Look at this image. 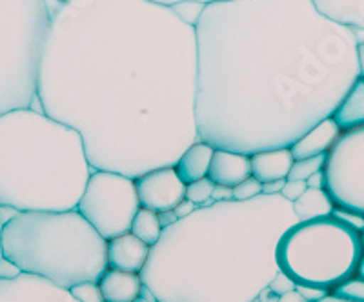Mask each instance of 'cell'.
<instances>
[{"instance_id": "obj_10", "label": "cell", "mask_w": 364, "mask_h": 302, "mask_svg": "<svg viewBox=\"0 0 364 302\" xmlns=\"http://www.w3.org/2000/svg\"><path fill=\"white\" fill-rule=\"evenodd\" d=\"M135 186L141 206L157 213L175 210L186 199L188 184L178 177L173 166L157 168L136 177Z\"/></svg>"}, {"instance_id": "obj_47", "label": "cell", "mask_w": 364, "mask_h": 302, "mask_svg": "<svg viewBox=\"0 0 364 302\" xmlns=\"http://www.w3.org/2000/svg\"><path fill=\"white\" fill-rule=\"evenodd\" d=\"M157 302H161V301H157Z\"/></svg>"}, {"instance_id": "obj_14", "label": "cell", "mask_w": 364, "mask_h": 302, "mask_svg": "<svg viewBox=\"0 0 364 302\" xmlns=\"http://www.w3.org/2000/svg\"><path fill=\"white\" fill-rule=\"evenodd\" d=\"M343 135V129L337 126V122L331 117L321 120L317 126L310 129L304 137L299 139L294 146H291V153H294L295 161L297 158L315 157V155L328 153L339 137Z\"/></svg>"}, {"instance_id": "obj_2", "label": "cell", "mask_w": 364, "mask_h": 302, "mask_svg": "<svg viewBox=\"0 0 364 302\" xmlns=\"http://www.w3.org/2000/svg\"><path fill=\"white\" fill-rule=\"evenodd\" d=\"M197 31V128L217 149L291 148L360 77L357 29L314 0H220Z\"/></svg>"}, {"instance_id": "obj_26", "label": "cell", "mask_w": 364, "mask_h": 302, "mask_svg": "<svg viewBox=\"0 0 364 302\" xmlns=\"http://www.w3.org/2000/svg\"><path fill=\"white\" fill-rule=\"evenodd\" d=\"M259 195H262V183L257 180L253 175L233 188V199L235 200H250Z\"/></svg>"}, {"instance_id": "obj_36", "label": "cell", "mask_w": 364, "mask_h": 302, "mask_svg": "<svg viewBox=\"0 0 364 302\" xmlns=\"http://www.w3.org/2000/svg\"><path fill=\"white\" fill-rule=\"evenodd\" d=\"M159 4H166V6H175V4H182V2H197V4H211V2H220V0H155Z\"/></svg>"}, {"instance_id": "obj_29", "label": "cell", "mask_w": 364, "mask_h": 302, "mask_svg": "<svg viewBox=\"0 0 364 302\" xmlns=\"http://www.w3.org/2000/svg\"><path fill=\"white\" fill-rule=\"evenodd\" d=\"M306 190H308L306 180H288V178H286V184L284 188H282L281 195L284 197V199L290 200V203H295V200H297Z\"/></svg>"}, {"instance_id": "obj_43", "label": "cell", "mask_w": 364, "mask_h": 302, "mask_svg": "<svg viewBox=\"0 0 364 302\" xmlns=\"http://www.w3.org/2000/svg\"><path fill=\"white\" fill-rule=\"evenodd\" d=\"M0 211H2V210H0ZM2 222H4V217L0 215V228H2ZM0 261H2V253H0Z\"/></svg>"}, {"instance_id": "obj_5", "label": "cell", "mask_w": 364, "mask_h": 302, "mask_svg": "<svg viewBox=\"0 0 364 302\" xmlns=\"http://www.w3.org/2000/svg\"><path fill=\"white\" fill-rule=\"evenodd\" d=\"M2 259L71 290L108 271V240L79 210L15 211L0 228Z\"/></svg>"}, {"instance_id": "obj_15", "label": "cell", "mask_w": 364, "mask_h": 302, "mask_svg": "<svg viewBox=\"0 0 364 302\" xmlns=\"http://www.w3.org/2000/svg\"><path fill=\"white\" fill-rule=\"evenodd\" d=\"M250 157H252V175L262 184L286 180L295 162L290 148L268 149V151H259Z\"/></svg>"}, {"instance_id": "obj_6", "label": "cell", "mask_w": 364, "mask_h": 302, "mask_svg": "<svg viewBox=\"0 0 364 302\" xmlns=\"http://www.w3.org/2000/svg\"><path fill=\"white\" fill-rule=\"evenodd\" d=\"M363 253L359 232L323 217L291 226L279 242L277 261L281 271L297 284L331 291L355 275Z\"/></svg>"}, {"instance_id": "obj_9", "label": "cell", "mask_w": 364, "mask_h": 302, "mask_svg": "<svg viewBox=\"0 0 364 302\" xmlns=\"http://www.w3.org/2000/svg\"><path fill=\"white\" fill-rule=\"evenodd\" d=\"M324 173L336 206L364 215V126L343 131L328 151Z\"/></svg>"}, {"instance_id": "obj_22", "label": "cell", "mask_w": 364, "mask_h": 302, "mask_svg": "<svg viewBox=\"0 0 364 302\" xmlns=\"http://www.w3.org/2000/svg\"><path fill=\"white\" fill-rule=\"evenodd\" d=\"M328 153L315 155V157H306V158H297L291 166L290 175H288V180H308L314 173L324 170L326 166Z\"/></svg>"}, {"instance_id": "obj_32", "label": "cell", "mask_w": 364, "mask_h": 302, "mask_svg": "<svg viewBox=\"0 0 364 302\" xmlns=\"http://www.w3.org/2000/svg\"><path fill=\"white\" fill-rule=\"evenodd\" d=\"M233 199V188L223 186V184H215L213 190V200L220 203V200H232Z\"/></svg>"}, {"instance_id": "obj_37", "label": "cell", "mask_w": 364, "mask_h": 302, "mask_svg": "<svg viewBox=\"0 0 364 302\" xmlns=\"http://www.w3.org/2000/svg\"><path fill=\"white\" fill-rule=\"evenodd\" d=\"M279 302H310V301H306V298L302 297V295L295 290V291H288V293L281 295Z\"/></svg>"}, {"instance_id": "obj_27", "label": "cell", "mask_w": 364, "mask_h": 302, "mask_svg": "<svg viewBox=\"0 0 364 302\" xmlns=\"http://www.w3.org/2000/svg\"><path fill=\"white\" fill-rule=\"evenodd\" d=\"M331 217L337 220H341V222H344L346 226H350V228H353L355 232H359V233L364 232V215L363 213H357V211L344 210V207L336 206V210H333Z\"/></svg>"}, {"instance_id": "obj_21", "label": "cell", "mask_w": 364, "mask_h": 302, "mask_svg": "<svg viewBox=\"0 0 364 302\" xmlns=\"http://www.w3.org/2000/svg\"><path fill=\"white\" fill-rule=\"evenodd\" d=\"M132 233L141 240H144L148 246L157 244L162 235V226L157 211L146 210V207H141L136 211L132 224Z\"/></svg>"}, {"instance_id": "obj_12", "label": "cell", "mask_w": 364, "mask_h": 302, "mask_svg": "<svg viewBox=\"0 0 364 302\" xmlns=\"http://www.w3.org/2000/svg\"><path fill=\"white\" fill-rule=\"evenodd\" d=\"M149 252H151V246L146 244L144 240L135 237L132 232L115 237V239L108 240L109 268L141 274L148 262Z\"/></svg>"}, {"instance_id": "obj_39", "label": "cell", "mask_w": 364, "mask_h": 302, "mask_svg": "<svg viewBox=\"0 0 364 302\" xmlns=\"http://www.w3.org/2000/svg\"><path fill=\"white\" fill-rule=\"evenodd\" d=\"M259 298H261V302H279V295L273 293L269 288H264V290L261 291V295H259Z\"/></svg>"}, {"instance_id": "obj_44", "label": "cell", "mask_w": 364, "mask_h": 302, "mask_svg": "<svg viewBox=\"0 0 364 302\" xmlns=\"http://www.w3.org/2000/svg\"><path fill=\"white\" fill-rule=\"evenodd\" d=\"M359 235H360V244H363V249H364V232H360Z\"/></svg>"}, {"instance_id": "obj_4", "label": "cell", "mask_w": 364, "mask_h": 302, "mask_svg": "<svg viewBox=\"0 0 364 302\" xmlns=\"http://www.w3.org/2000/svg\"><path fill=\"white\" fill-rule=\"evenodd\" d=\"M93 171L77 129L35 106L0 113V210H77Z\"/></svg>"}, {"instance_id": "obj_25", "label": "cell", "mask_w": 364, "mask_h": 302, "mask_svg": "<svg viewBox=\"0 0 364 302\" xmlns=\"http://www.w3.org/2000/svg\"><path fill=\"white\" fill-rule=\"evenodd\" d=\"M70 291L77 298V302H106L99 282H80L73 286Z\"/></svg>"}, {"instance_id": "obj_17", "label": "cell", "mask_w": 364, "mask_h": 302, "mask_svg": "<svg viewBox=\"0 0 364 302\" xmlns=\"http://www.w3.org/2000/svg\"><path fill=\"white\" fill-rule=\"evenodd\" d=\"M213 153H215V148L208 142L197 141L195 144H191L175 164L178 177L186 184L208 177Z\"/></svg>"}, {"instance_id": "obj_30", "label": "cell", "mask_w": 364, "mask_h": 302, "mask_svg": "<svg viewBox=\"0 0 364 302\" xmlns=\"http://www.w3.org/2000/svg\"><path fill=\"white\" fill-rule=\"evenodd\" d=\"M297 291L302 295V297L306 298V301L317 302L318 298H323L330 290H324V288H315V286L297 284Z\"/></svg>"}, {"instance_id": "obj_31", "label": "cell", "mask_w": 364, "mask_h": 302, "mask_svg": "<svg viewBox=\"0 0 364 302\" xmlns=\"http://www.w3.org/2000/svg\"><path fill=\"white\" fill-rule=\"evenodd\" d=\"M197 207H199L197 204L191 203V200H188V199H184L177 207H175L173 211H175V215H177V219H186V217L191 215V213H193Z\"/></svg>"}, {"instance_id": "obj_45", "label": "cell", "mask_w": 364, "mask_h": 302, "mask_svg": "<svg viewBox=\"0 0 364 302\" xmlns=\"http://www.w3.org/2000/svg\"><path fill=\"white\" fill-rule=\"evenodd\" d=\"M133 302H148V301H146V298H142V297H136Z\"/></svg>"}, {"instance_id": "obj_40", "label": "cell", "mask_w": 364, "mask_h": 302, "mask_svg": "<svg viewBox=\"0 0 364 302\" xmlns=\"http://www.w3.org/2000/svg\"><path fill=\"white\" fill-rule=\"evenodd\" d=\"M141 297L146 298V301H148V302H157V297H155V293L151 290H149V288L146 284H142Z\"/></svg>"}, {"instance_id": "obj_46", "label": "cell", "mask_w": 364, "mask_h": 302, "mask_svg": "<svg viewBox=\"0 0 364 302\" xmlns=\"http://www.w3.org/2000/svg\"><path fill=\"white\" fill-rule=\"evenodd\" d=\"M55 2H66V0H55Z\"/></svg>"}, {"instance_id": "obj_20", "label": "cell", "mask_w": 364, "mask_h": 302, "mask_svg": "<svg viewBox=\"0 0 364 302\" xmlns=\"http://www.w3.org/2000/svg\"><path fill=\"white\" fill-rule=\"evenodd\" d=\"M324 15L353 29H364V0H314Z\"/></svg>"}, {"instance_id": "obj_42", "label": "cell", "mask_w": 364, "mask_h": 302, "mask_svg": "<svg viewBox=\"0 0 364 302\" xmlns=\"http://www.w3.org/2000/svg\"><path fill=\"white\" fill-rule=\"evenodd\" d=\"M355 275H357V277L364 279V253H363V257H360V261H359V266H357Z\"/></svg>"}, {"instance_id": "obj_13", "label": "cell", "mask_w": 364, "mask_h": 302, "mask_svg": "<svg viewBox=\"0 0 364 302\" xmlns=\"http://www.w3.org/2000/svg\"><path fill=\"white\" fill-rule=\"evenodd\" d=\"M208 177L215 184L235 188L237 184L252 177V157L245 153H237V151H230V149L215 148Z\"/></svg>"}, {"instance_id": "obj_1", "label": "cell", "mask_w": 364, "mask_h": 302, "mask_svg": "<svg viewBox=\"0 0 364 302\" xmlns=\"http://www.w3.org/2000/svg\"><path fill=\"white\" fill-rule=\"evenodd\" d=\"M33 106L80 133L93 170L136 178L200 141L197 31L155 0L50 2Z\"/></svg>"}, {"instance_id": "obj_18", "label": "cell", "mask_w": 364, "mask_h": 302, "mask_svg": "<svg viewBox=\"0 0 364 302\" xmlns=\"http://www.w3.org/2000/svg\"><path fill=\"white\" fill-rule=\"evenodd\" d=\"M331 119L336 120L343 131L363 128L364 126V77L360 75L355 80L350 92L346 93L337 109L333 112Z\"/></svg>"}, {"instance_id": "obj_28", "label": "cell", "mask_w": 364, "mask_h": 302, "mask_svg": "<svg viewBox=\"0 0 364 302\" xmlns=\"http://www.w3.org/2000/svg\"><path fill=\"white\" fill-rule=\"evenodd\" d=\"M268 288L273 291V293L281 297V295L288 293V291L297 290V282H295L290 275H286L284 271H279V274L273 277V281L269 282Z\"/></svg>"}, {"instance_id": "obj_33", "label": "cell", "mask_w": 364, "mask_h": 302, "mask_svg": "<svg viewBox=\"0 0 364 302\" xmlns=\"http://www.w3.org/2000/svg\"><path fill=\"white\" fill-rule=\"evenodd\" d=\"M308 188H317V190H324L326 188V173H324V170L317 171V173L311 175L310 178L306 180Z\"/></svg>"}, {"instance_id": "obj_23", "label": "cell", "mask_w": 364, "mask_h": 302, "mask_svg": "<svg viewBox=\"0 0 364 302\" xmlns=\"http://www.w3.org/2000/svg\"><path fill=\"white\" fill-rule=\"evenodd\" d=\"M213 190H215V183L210 177L199 178V180L190 183L186 186V199L195 203L197 206H211L215 203L213 200Z\"/></svg>"}, {"instance_id": "obj_19", "label": "cell", "mask_w": 364, "mask_h": 302, "mask_svg": "<svg viewBox=\"0 0 364 302\" xmlns=\"http://www.w3.org/2000/svg\"><path fill=\"white\" fill-rule=\"evenodd\" d=\"M294 204L295 215L299 220H314L331 217L336 210V203L330 197L326 190H317V188H308L304 193L299 197Z\"/></svg>"}, {"instance_id": "obj_16", "label": "cell", "mask_w": 364, "mask_h": 302, "mask_svg": "<svg viewBox=\"0 0 364 302\" xmlns=\"http://www.w3.org/2000/svg\"><path fill=\"white\" fill-rule=\"evenodd\" d=\"M141 274L132 271H120V269L108 268V271L99 281L106 302H133L141 297L142 290Z\"/></svg>"}, {"instance_id": "obj_11", "label": "cell", "mask_w": 364, "mask_h": 302, "mask_svg": "<svg viewBox=\"0 0 364 302\" xmlns=\"http://www.w3.org/2000/svg\"><path fill=\"white\" fill-rule=\"evenodd\" d=\"M0 302H77L70 290L38 275H0Z\"/></svg>"}, {"instance_id": "obj_24", "label": "cell", "mask_w": 364, "mask_h": 302, "mask_svg": "<svg viewBox=\"0 0 364 302\" xmlns=\"http://www.w3.org/2000/svg\"><path fill=\"white\" fill-rule=\"evenodd\" d=\"M331 291L341 295V297L352 298V301H357V302H364V279L353 275V277L346 279L344 282L337 284Z\"/></svg>"}, {"instance_id": "obj_34", "label": "cell", "mask_w": 364, "mask_h": 302, "mask_svg": "<svg viewBox=\"0 0 364 302\" xmlns=\"http://www.w3.org/2000/svg\"><path fill=\"white\" fill-rule=\"evenodd\" d=\"M286 180H273V183L262 184V193L266 195H277L281 193L282 188H284Z\"/></svg>"}, {"instance_id": "obj_41", "label": "cell", "mask_w": 364, "mask_h": 302, "mask_svg": "<svg viewBox=\"0 0 364 302\" xmlns=\"http://www.w3.org/2000/svg\"><path fill=\"white\" fill-rule=\"evenodd\" d=\"M359 55H360V75L364 77V41L359 44Z\"/></svg>"}, {"instance_id": "obj_7", "label": "cell", "mask_w": 364, "mask_h": 302, "mask_svg": "<svg viewBox=\"0 0 364 302\" xmlns=\"http://www.w3.org/2000/svg\"><path fill=\"white\" fill-rule=\"evenodd\" d=\"M50 0H0V113L31 108Z\"/></svg>"}, {"instance_id": "obj_38", "label": "cell", "mask_w": 364, "mask_h": 302, "mask_svg": "<svg viewBox=\"0 0 364 302\" xmlns=\"http://www.w3.org/2000/svg\"><path fill=\"white\" fill-rule=\"evenodd\" d=\"M317 302H357L352 301V298H346V297H341V295L333 293V291H328L323 298H318Z\"/></svg>"}, {"instance_id": "obj_35", "label": "cell", "mask_w": 364, "mask_h": 302, "mask_svg": "<svg viewBox=\"0 0 364 302\" xmlns=\"http://www.w3.org/2000/svg\"><path fill=\"white\" fill-rule=\"evenodd\" d=\"M159 220H161V226L162 230L168 228V226H171V224L177 222V215H175V211L170 210V211H161L159 213Z\"/></svg>"}, {"instance_id": "obj_8", "label": "cell", "mask_w": 364, "mask_h": 302, "mask_svg": "<svg viewBox=\"0 0 364 302\" xmlns=\"http://www.w3.org/2000/svg\"><path fill=\"white\" fill-rule=\"evenodd\" d=\"M141 207L135 178L117 171L95 170L77 210L104 239L112 240L132 232L133 219Z\"/></svg>"}, {"instance_id": "obj_3", "label": "cell", "mask_w": 364, "mask_h": 302, "mask_svg": "<svg viewBox=\"0 0 364 302\" xmlns=\"http://www.w3.org/2000/svg\"><path fill=\"white\" fill-rule=\"evenodd\" d=\"M297 222L281 193L199 206L162 230L142 282L161 302H253L281 271L279 242Z\"/></svg>"}]
</instances>
